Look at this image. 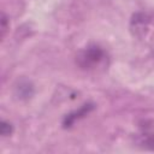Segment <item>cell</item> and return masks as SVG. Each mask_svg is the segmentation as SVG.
I'll use <instances>...</instances> for the list:
<instances>
[{
	"mask_svg": "<svg viewBox=\"0 0 154 154\" xmlns=\"http://www.w3.org/2000/svg\"><path fill=\"white\" fill-rule=\"evenodd\" d=\"M107 54L106 51L95 43H90L82 48L76 55V64L82 70H96L106 63Z\"/></svg>",
	"mask_w": 154,
	"mask_h": 154,
	"instance_id": "6da1fadb",
	"label": "cell"
},
{
	"mask_svg": "<svg viewBox=\"0 0 154 154\" xmlns=\"http://www.w3.org/2000/svg\"><path fill=\"white\" fill-rule=\"evenodd\" d=\"M93 108H94L93 103H84V105H82L77 111H73V112H71V113L65 116V118L63 120V126L65 129L72 126L76 123V120H79L81 118L85 117L90 111H93Z\"/></svg>",
	"mask_w": 154,
	"mask_h": 154,
	"instance_id": "7a4b0ae2",
	"label": "cell"
},
{
	"mask_svg": "<svg viewBox=\"0 0 154 154\" xmlns=\"http://www.w3.org/2000/svg\"><path fill=\"white\" fill-rule=\"evenodd\" d=\"M32 94H34L32 84L28 81H22L16 87V95L19 99H29L32 96Z\"/></svg>",
	"mask_w": 154,
	"mask_h": 154,
	"instance_id": "3957f363",
	"label": "cell"
},
{
	"mask_svg": "<svg viewBox=\"0 0 154 154\" xmlns=\"http://www.w3.org/2000/svg\"><path fill=\"white\" fill-rule=\"evenodd\" d=\"M12 132H13L12 124L6 122V120H1V123H0V134L2 136H10Z\"/></svg>",
	"mask_w": 154,
	"mask_h": 154,
	"instance_id": "277c9868",
	"label": "cell"
},
{
	"mask_svg": "<svg viewBox=\"0 0 154 154\" xmlns=\"http://www.w3.org/2000/svg\"><path fill=\"white\" fill-rule=\"evenodd\" d=\"M141 144H143L144 147L154 150V135H146L142 141H141Z\"/></svg>",
	"mask_w": 154,
	"mask_h": 154,
	"instance_id": "5b68a950",
	"label": "cell"
},
{
	"mask_svg": "<svg viewBox=\"0 0 154 154\" xmlns=\"http://www.w3.org/2000/svg\"><path fill=\"white\" fill-rule=\"evenodd\" d=\"M7 17L5 13L1 14V36L4 37L5 34H6V30H7Z\"/></svg>",
	"mask_w": 154,
	"mask_h": 154,
	"instance_id": "8992f818",
	"label": "cell"
}]
</instances>
